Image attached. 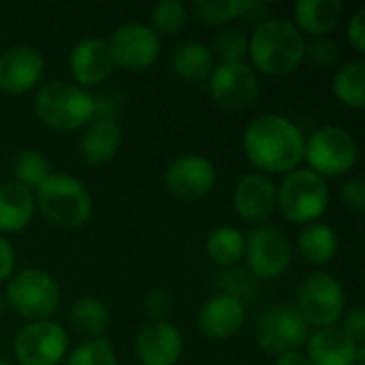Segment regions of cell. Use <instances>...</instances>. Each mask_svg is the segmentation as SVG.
Segmentation results:
<instances>
[{"mask_svg": "<svg viewBox=\"0 0 365 365\" xmlns=\"http://www.w3.org/2000/svg\"><path fill=\"white\" fill-rule=\"evenodd\" d=\"M306 137L302 128L280 113H263L248 122L242 137L246 158L265 173H282L297 169L304 160Z\"/></svg>", "mask_w": 365, "mask_h": 365, "instance_id": "obj_1", "label": "cell"}, {"mask_svg": "<svg viewBox=\"0 0 365 365\" xmlns=\"http://www.w3.org/2000/svg\"><path fill=\"white\" fill-rule=\"evenodd\" d=\"M306 36L299 28L282 17H269L248 36V58L255 71L282 77L297 71L304 62Z\"/></svg>", "mask_w": 365, "mask_h": 365, "instance_id": "obj_2", "label": "cell"}, {"mask_svg": "<svg viewBox=\"0 0 365 365\" xmlns=\"http://www.w3.org/2000/svg\"><path fill=\"white\" fill-rule=\"evenodd\" d=\"M32 107L47 128L62 135L83 128L94 118L92 94L73 81H49L41 86L34 94Z\"/></svg>", "mask_w": 365, "mask_h": 365, "instance_id": "obj_3", "label": "cell"}, {"mask_svg": "<svg viewBox=\"0 0 365 365\" xmlns=\"http://www.w3.org/2000/svg\"><path fill=\"white\" fill-rule=\"evenodd\" d=\"M36 210L60 229L83 227L94 210L92 195L86 184L68 173H51L34 190Z\"/></svg>", "mask_w": 365, "mask_h": 365, "instance_id": "obj_4", "label": "cell"}, {"mask_svg": "<svg viewBox=\"0 0 365 365\" xmlns=\"http://www.w3.org/2000/svg\"><path fill=\"white\" fill-rule=\"evenodd\" d=\"M278 192V210L282 216L293 225H312L319 222L327 207H329V188L327 180L310 171L308 167L289 171L280 186H276Z\"/></svg>", "mask_w": 365, "mask_h": 365, "instance_id": "obj_5", "label": "cell"}, {"mask_svg": "<svg viewBox=\"0 0 365 365\" xmlns=\"http://www.w3.org/2000/svg\"><path fill=\"white\" fill-rule=\"evenodd\" d=\"M15 314L32 321H49L60 302V284L58 280L38 267H26L15 272L6 282V299H4Z\"/></svg>", "mask_w": 365, "mask_h": 365, "instance_id": "obj_6", "label": "cell"}, {"mask_svg": "<svg viewBox=\"0 0 365 365\" xmlns=\"http://www.w3.org/2000/svg\"><path fill=\"white\" fill-rule=\"evenodd\" d=\"M304 160L308 163V169L323 180L342 178L357 165L359 143L344 126H321L306 139Z\"/></svg>", "mask_w": 365, "mask_h": 365, "instance_id": "obj_7", "label": "cell"}, {"mask_svg": "<svg viewBox=\"0 0 365 365\" xmlns=\"http://www.w3.org/2000/svg\"><path fill=\"white\" fill-rule=\"evenodd\" d=\"M310 338V325L304 321L295 304H272L259 317L255 325L257 349L265 355L280 357L306 346Z\"/></svg>", "mask_w": 365, "mask_h": 365, "instance_id": "obj_8", "label": "cell"}, {"mask_svg": "<svg viewBox=\"0 0 365 365\" xmlns=\"http://www.w3.org/2000/svg\"><path fill=\"white\" fill-rule=\"evenodd\" d=\"M295 308L314 329L336 327L346 310V293L342 282L329 272L308 274L297 289Z\"/></svg>", "mask_w": 365, "mask_h": 365, "instance_id": "obj_9", "label": "cell"}, {"mask_svg": "<svg viewBox=\"0 0 365 365\" xmlns=\"http://www.w3.org/2000/svg\"><path fill=\"white\" fill-rule=\"evenodd\" d=\"M246 269L257 280H278L293 261V244L284 231L272 225H259L246 237Z\"/></svg>", "mask_w": 365, "mask_h": 365, "instance_id": "obj_10", "label": "cell"}, {"mask_svg": "<svg viewBox=\"0 0 365 365\" xmlns=\"http://www.w3.org/2000/svg\"><path fill=\"white\" fill-rule=\"evenodd\" d=\"M13 355L19 365H62L68 355V334L51 319L32 321L15 334Z\"/></svg>", "mask_w": 365, "mask_h": 365, "instance_id": "obj_11", "label": "cell"}, {"mask_svg": "<svg viewBox=\"0 0 365 365\" xmlns=\"http://www.w3.org/2000/svg\"><path fill=\"white\" fill-rule=\"evenodd\" d=\"M207 86L214 103L229 111L248 109L261 94L259 75L248 62H216Z\"/></svg>", "mask_w": 365, "mask_h": 365, "instance_id": "obj_12", "label": "cell"}, {"mask_svg": "<svg viewBox=\"0 0 365 365\" xmlns=\"http://www.w3.org/2000/svg\"><path fill=\"white\" fill-rule=\"evenodd\" d=\"M115 68H124L130 73H141L154 66L160 56V36L145 24L126 21L118 26L107 38Z\"/></svg>", "mask_w": 365, "mask_h": 365, "instance_id": "obj_13", "label": "cell"}, {"mask_svg": "<svg viewBox=\"0 0 365 365\" xmlns=\"http://www.w3.org/2000/svg\"><path fill=\"white\" fill-rule=\"evenodd\" d=\"M216 167L203 154H182L165 169V186L180 201H199L216 188Z\"/></svg>", "mask_w": 365, "mask_h": 365, "instance_id": "obj_14", "label": "cell"}, {"mask_svg": "<svg viewBox=\"0 0 365 365\" xmlns=\"http://www.w3.org/2000/svg\"><path fill=\"white\" fill-rule=\"evenodd\" d=\"M45 73V58L32 45H13L0 53V92L19 96L34 90Z\"/></svg>", "mask_w": 365, "mask_h": 365, "instance_id": "obj_15", "label": "cell"}, {"mask_svg": "<svg viewBox=\"0 0 365 365\" xmlns=\"http://www.w3.org/2000/svg\"><path fill=\"white\" fill-rule=\"evenodd\" d=\"M68 71L75 79L73 83H77L83 90L103 86L115 71V62L107 38L88 36L75 43L68 53Z\"/></svg>", "mask_w": 365, "mask_h": 365, "instance_id": "obj_16", "label": "cell"}, {"mask_svg": "<svg viewBox=\"0 0 365 365\" xmlns=\"http://www.w3.org/2000/svg\"><path fill=\"white\" fill-rule=\"evenodd\" d=\"M184 355V336L171 321H150L135 338L139 365H178Z\"/></svg>", "mask_w": 365, "mask_h": 365, "instance_id": "obj_17", "label": "cell"}, {"mask_svg": "<svg viewBox=\"0 0 365 365\" xmlns=\"http://www.w3.org/2000/svg\"><path fill=\"white\" fill-rule=\"evenodd\" d=\"M233 210L250 225H263L278 210L276 184L263 173H246L233 186Z\"/></svg>", "mask_w": 365, "mask_h": 365, "instance_id": "obj_18", "label": "cell"}, {"mask_svg": "<svg viewBox=\"0 0 365 365\" xmlns=\"http://www.w3.org/2000/svg\"><path fill=\"white\" fill-rule=\"evenodd\" d=\"M197 321L199 331L207 340L222 342L235 338L246 325V304L231 295L216 293L201 306Z\"/></svg>", "mask_w": 365, "mask_h": 365, "instance_id": "obj_19", "label": "cell"}, {"mask_svg": "<svg viewBox=\"0 0 365 365\" xmlns=\"http://www.w3.org/2000/svg\"><path fill=\"white\" fill-rule=\"evenodd\" d=\"M122 145V126L111 118H92L81 133L79 154L88 167L109 165Z\"/></svg>", "mask_w": 365, "mask_h": 365, "instance_id": "obj_20", "label": "cell"}, {"mask_svg": "<svg viewBox=\"0 0 365 365\" xmlns=\"http://www.w3.org/2000/svg\"><path fill=\"white\" fill-rule=\"evenodd\" d=\"M361 346L342 329H314L306 342V357L312 365H355Z\"/></svg>", "mask_w": 365, "mask_h": 365, "instance_id": "obj_21", "label": "cell"}, {"mask_svg": "<svg viewBox=\"0 0 365 365\" xmlns=\"http://www.w3.org/2000/svg\"><path fill=\"white\" fill-rule=\"evenodd\" d=\"M36 214L34 192L21 184L4 182L0 184V233L24 231Z\"/></svg>", "mask_w": 365, "mask_h": 365, "instance_id": "obj_22", "label": "cell"}, {"mask_svg": "<svg viewBox=\"0 0 365 365\" xmlns=\"http://www.w3.org/2000/svg\"><path fill=\"white\" fill-rule=\"evenodd\" d=\"M342 11L344 4L340 0H302L293 6V24L302 34H310L312 38L327 36L336 30Z\"/></svg>", "mask_w": 365, "mask_h": 365, "instance_id": "obj_23", "label": "cell"}, {"mask_svg": "<svg viewBox=\"0 0 365 365\" xmlns=\"http://www.w3.org/2000/svg\"><path fill=\"white\" fill-rule=\"evenodd\" d=\"M171 68L186 81H207L216 68V58L210 45L201 41H182L171 51Z\"/></svg>", "mask_w": 365, "mask_h": 365, "instance_id": "obj_24", "label": "cell"}, {"mask_svg": "<svg viewBox=\"0 0 365 365\" xmlns=\"http://www.w3.org/2000/svg\"><path fill=\"white\" fill-rule=\"evenodd\" d=\"M68 323L86 340H101L111 327V312L101 297L83 295L73 302L68 310Z\"/></svg>", "mask_w": 365, "mask_h": 365, "instance_id": "obj_25", "label": "cell"}, {"mask_svg": "<svg viewBox=\"0 0 365 365\" xmlns=\"http://www.w3.org/2000/svg\"><path fill=\"white\" fill-rule=\"evenodd\" d=\"M338 233L325 222H312L302 227L297 237V250L310 265H327L338 255Z\"/></svg>", "mask_w": 365, "mask_h": 365, "instance_id": "obj_26", "label": "cell"}, {"mask_svg": "<svg viewBox=\"0 0 365 365\" xmlns=\"http://www.w3.org/2000/svg\"><path fill=\"white\" fill-rule=\"evenodd\" d=\"M334 94L336 98L355 111H361L365 107V64L361 60L342 64L334 75Z\"/></svg>", "mask_w": 365, "mask_h": 365, "instance_id": "obj_27", "label": "cell"}, {"mask_svg": "<svg viewBox=\"0 0 365 365\" xmlns=\"http://www.w3.org/2000/svg\"><path fill=\"white\" fill-rule=\"evenodd\" d=\"M207 257L220 267H233L244 259L246 237L235 227H218L207 235Z\"/></svg>", "mask_w": 365, "mask_h": 365, "instance_id": "obj_28", "label": "cell"}, {"mask_svg": "<svg viewBox=\"0 0 365 365\" xmlns=\"http://www.w3.org/2000/svg\"><path fill=\"white\" fill-rule=\"evenodd\" d=\"M13 173H15V182L30 188L32 192L53 173L49 158L34 148H26L21 150L15 160H13Z\"/></svg>", "mask_w": 365, "mask_h": 365, "instance_id": "obj_29", "label": "cell"}, {"mask_svg": "<svg viewBox=\"0 0 365 365\" xmlns=\"http://www.w3.org/2000/svg\"><path fill=\"white\" fill-rule=\"evenodd\" d=\"M188 6L178 0H165L152 6L150 19H152V30L160 36H175L180 34L186 24H188Z\"/></svg>", "mask_w": 365, "mask_h": 365, "instance_id": "obj_30", "label": "cell"}, {"mask_svg": "<svg viewBox=\"0 0 365 365\" xmlns=\"http://www.w3.org/2000/svg\"><path fill=\"white\" fill-rule=\"evenodd\" d=\"M242 4L244 0H195L188 11H192L195 19L205 26H222L240 17Z\"/></svg>", "mask_w": 365, "mask_h": 365, "instance_id": "obj_31", "label": "cell"}, {"mask_svg": "<svg viewBox=\"0 0 365 365\" xmlns=\"http://www.w3.org/2000/svg\"><path fill=\"white\" fill-rule=\"evenodd\" d=\"M62 365H120V359L113 346L105 338H101V340H86L73 351H68Z\"/></svg>", "mask_w": 365, "mask_h": 365, "instance_id": "obj_32", "label": "cell"}, {"mask_svg": "<svg viewBox=\"0 0 365 365\" xmlns=\"http://www.w3.org/2000/svg\"><path fill=\"white\" fill-rule=\"evenodd\" d=\"M338 60H340V45L334 38L317 36V38L306 41L302 64L310 66L312 71H329V68H336Z\"/></svg>", "mask_w": 365, "mask_h": 365, "instance_id": "obj_33", "label": "cell"}, {"mask_svg": "<svg viewBox=\"0 0 365 365\" xmlns=\"http://www.w3.org/2000/svg\"><path fill=\"white\" fill-rule=\"evenodd\" d=\"M218 289L220 293L231 295L246 304V299H250L257 291V278L246 267L240 265L222 267V272L218 274Z\"/></svg>", "mask_w": 365, "mask_h": 365, "instance_id": "obj_34", "label": "cell"}, {"mask_svg": "<svg viewBox=\"0 0 365 365\" xmlns=\"http://www.w3.org/2000/svg\"><path fill=\"white\" fill-rule=\"evenodd\" d=\"M214 58L220 62H246L248 56V34L242 28H222L214 38Z\"/></svg>", "mask_w": 365, "mask_h": 365, "instance_id": "obj_35", "label": "cell"}, {"mask_svg": "<svg viewBox=\"0 0 365 365\" xmlns=\"http://www.w3.org/2000/svg\"><path fill=\"white\" fill-rule=\"evenodd\" d=\"M143 310L150 321H169V314L173 312V295L167 289L154 287L143 299Z\"/></svg>", "mask_w": 365, "mask_h": 365, "instance_id": "obj_36", "label": "cell"}, {"mask_svg": "<svg viewBox=\"0 0 365 365\" xmlns=\"http://www.w3.org/2000/svg\"><path fill=\"white\" fill-rule=\"evenodd\" d=\"M94 101V118H111L118 120V113L124 105V94L118 88H103L96 94H92Z\"/></svg>", "mask_w": 365, "mask_h": 365, "instance_id": "obj_37", "label": "cell"}, {"mask_svg": "<svg viewBox=\"0 0 365 365\" xmlns=\"http://www.w3.org/2000/svg\"><path fill=\"white\" fill-rule=\"evenodd\" d=\"M340 199L346 210L361 214L365 212V184L361 178H349L340 186Z\"/></svg>", "mask_w": 365, "mask_h": 365, "instance_id": "obj_38", "label": "cell"}, {"mask_svg": "<svg viewBox=\"0 0 365 365\" xmlns=\"http://www.w3.org/2000/svg\"><path fill=\"white\" fill-rule=\"evenodd\" d=\"M346 36H349V43L353 45V49L357 53H365V9H357L351 19H349V26H346Z\"/></svg>", "mask_w": 365, "mask_h": 365, "instance_id": "obj_39", "label": "cell"}, {"mask_svg": "<svg viewBox=\"0 0 365 365\" xmlns=\"http://www.w3.org/2000/svg\"><path fill=\"white\" fill-rule=\"evenodd\" d=\"M344 331L359 344L364 346L365 342V312L364 308H353L351 312H346L344 317Z\"/></svg>", "mask_w": 365, "mask_h": 365, "instance_id": "obj_40", "label": "cell"}, {"mask_svg": "<svg viewBox=\"0 0 365 365\" xmlns=\"http://www.w3.org/2000/svg\"><path fill=\"white\" fill-rule=\"evenodd\" d=\"M15 265H17V255L13 244L0 233V284L9 282V278L15 274Z\"/></svg>", "mask_w": 365, "mask_h": 365, "instance_id": "obj_41", "label": "cell"}, {"mask_svg": "<svg viewBox=\"0 0 365 365\" xmlns=\"http://www.w3.org/2000/svg\"><path fill=\"white\" fill-rule=\"evenodd\" d=\"M240 17H244L246 21L259 26V24H263L265 19L272 17V4L269 2H257V0H244Z\"/></svg>", "mask_w": 365, "mask_h": 365, "instance_id": "obj_42", "label": "cell"}, {"mask_svg": "<svg viewBox=\"0 0 365 365\" xmlns=\"http://www.w3.org/2000/svg\"><path fill=\"white\" fill-rule=\"evenodd\" d=\"M274 365H312L308 361V357L302 353V351H295V353H284L280 357H276Z\"/></svg>", "mask_w": 365, "mask_h": 365, "instance_id": "obj_43", "label": "cell"}, {"mask_svg": "<svg viewBox=\"0 0 365 365\" xmlns=\"http://www.w3.org/2000/svg\"><path fill=\"white\" fill-rule=\"evenodd\" d=\"M355 365H365V349L361 346V351H359V355H357V361Z\"/></svg>", "mask_w": 365, "mask_h": 365, "instance_id": "obj_44", "label": "cell"}, {"mask_svg": "<svg viewBox=\"0 0 365 365\" xmlns=\"http://www.w3.org/2000/svg\"><path fill=\"white\" fill-rule=\"evenodd\" d=\"M4 308H6V302H4V295L0 293V317L4 314Z\"/></svg>", "mask_w": 365, "mask_h": 365, "instance_id": "obj_45", "label": "cell"}, {"mask_svg": "<svg viewBox=\"0 0 365 365\" xmlns=\"http://www.w3.org/2000/svg\"><path fill=\"white\" fill-rule=\"evenodd\" d=\"M0 365H9V364H6V359H4L2 355H0Z\"/></svg>", "mask_w": 365, "mask_h": 365, "instance_id": "obj_46", "label": "cell"}]
</instances>
